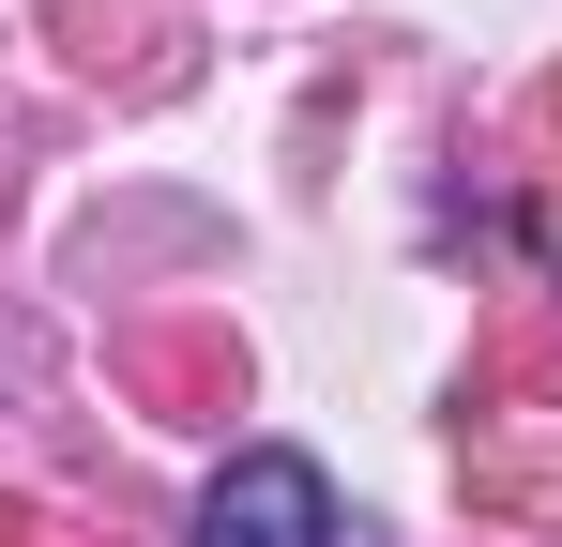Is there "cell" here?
Here are the masks:
<instances>
[{
  "label": "cell",
  "instance_id": "cell-1",
  "mask_svg": "<svg viewBox=\"0 0 562 547\" xmlns=\"http://www.w3.org/2000/svg\"><path fill=\"white\" fill-rule=\"evenodd\" d=\"M198 547H335V487H319V456H228L213 487H198Z\"/></svg>",
  "mask_w": 562,
  "mask_h": 547
}]
</instances>
